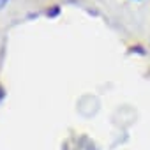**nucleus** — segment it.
<instances>
[{
	"instance_id": "f257e3e1",
	"label": "nucleus",
	"mask_w": 150,
	"mask_h": 150,
	"mask_svg": "<svg viewBox=\"0 0 150 150\" xmlns=\"http://www.w3.org/2000/svg\"><path fill=\"white\" fill-rule=\"evenodd\" d=\"M7 2H9V0H0V9H2V7L7 4Z\"/></svg>"
}]
</instances>
